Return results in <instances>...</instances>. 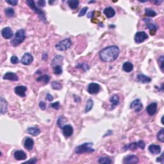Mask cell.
Listing matches in <instances>:
<instances>
[{
    "mask_svg": "<svg viewBox=\"0 0 164 164\" xmlns=\"http://www.w3.org/2000/svg\"><path fill=\"white\" fill-rule=\"evenodd\" d=\"M120 50L118 46H110L103 49L99 53V58L105 62H112L119 57Z\"/></svg>",
    "mask_w": 164,
    "mask_h": 164,
    "instance_id": "obj_1",
    "label": "cell"
},
{
    "mask_svg": "<svg viewBox=\"0 0 164 164\" xmlns=\"http://www.w3.org/2000/svg\"><path fill=\"white\" fill-rule=\"evenodd\" d=\"M93 146V143L92 142H86L80 145H78L75 148V153L78 155L83 153H92L95 151L94 149L92 148Z\"/></svg>",
    "mask_w": 164,
    "mask_h": 164,
    "instance_id": "obj_2",
    "label": "cell"
},
{
    "mask_svg": "<svg viewBox=\"0 0 164 164\" xmlns=\"http://www.w3.org/2000/svg\"><path fill=\"white\" fill-rule=\"evenodd\" d=\"M25 39H26L25 31L23 29H21V30H19L15 33V37L11 41V44L13 46L16 47V46L21 44L22 42H23Z\"/></svg>",
    "mask_w": 164,
    "mask_h": 164,
    "instance_id": "obj_3",
    "label": "cell"
},
{
    "mask_svg": "<svg viewBox=\"0 0 164 164\" xmlns=\"http://www.w3.org/2000/svg\"><path fill=\"white\" fill-rule=\"evenodd\" d=\"M26 3L28 4L29 7L33 10V12H34L35 13L39 15L40 20L42 21H44V22L46 21V17H45L44 12H43L42 10L40 9V8H39L37 6H36L34 1H32V0H29V1H26Z\"/></svg>",
    "mask_w": 164,
    "mask_h": 164,
    "instance_id": "obj_4",
    "label": "cell"
},
{
    "mask_svg": "<svg viewBox=\"0 0 164 164\" xmlns=\"http://www.w3.org/2000/svg\"><path fill=\"white\" fill-rule=\"evenodd\" d=\"M72 45V41L70 39L67 38L65 39L64 40H61V41L58 42L57 44L55 45V47L57 50L60 51H64L65 50H68Z\"/></svg>",
    "mask_w": 164,
    "mask_h": 164,
    "instance_id": "obj_5",
    "label": "cell"
},
{
    "mask_svg": "<svg viewBox=\"0 0 164 164\" xmlns=\"http://www.w3.org/2000/svg\"><path fill=\"white\" fill-rule=\"evenodd\" d=\"M148 35L144 32H138L135 35V41L137 44H141L148 39Z\"/></svg>",
    "mask_w": 164,
    "mask_h": 164,
    "instance_id": "obj_6",
    "label": "cell"
},
{
    "mask_svg": "<svg viewBox=\"0 0 164 164\" xmlns=\"http://www.w3.org/2000/svg\"><path fill=\"white\" fill-rule=\"evenodd\" d=\"M130 108H131V109H133L135 112L138 113V112H140L142 110L143 105L140 99H135V100H134L131 103V105H130Z\"/></svg>",
    "mask_w": 164,
    "mask_h": 164,
    "instance_id": "obj_7",
    "label": "cell"
},
{
    "mask_svg": "<svg viewBox=\"0 0 164 164\" xmlns=\"http://www.w3.org/2000/svg\"><path fill=\"white\" fill-rule=\"evenodd\" d=\"M100 89L101 87L99 84L96 83H91L88 86L87 90L88 92L90 94H96L99 92Z\"/></svg>",
    "mask_w": 164,
    "mask_h": 164,
    "instance_id": "obj_8",
    "label": "cell"
},
{
    "mask_svg": "<svg viewBox=\"0 0 164 164\" xmlns=\"http://www.w3.org/2000/svg\"><path fill=\"white\" fill-rule=\"evenodd\" d=\"M145 24H146L147 28L149 30L150 34L151 35H154L156 33V30H157V28L156 26V25L152 22V20L151 19H145Z\"/></svg>",
    "mask_w": 164,
    "mask_h": 164,
    "instance_id": "obj_9",
    "label": "cell"
},
{
    "mask_svg": "<svg viewBox=\"0 0 164 164\" xmlns=\"http://www.w3.org/2000/svg\"><path fill=\"white\" fill-rule=\"evenodd\" d=\"M33 60V57L30 53H26L23 56H22L21 62L23 65H29L32 63Z\"/></svg>",
    "mask_w": 164,
    "mask_h": 164,
    "instance_id": "obj_10",
    "label": "cell"
},
{
    "mask_svg": "<svg viewBox=\"0 0 164 164\" xmlns=\"http://www.w3.org/2000/svg\"><path fill=\"white\" fill-rule=\"evenodd\" d=\"M139 162V159L135 155H128L124 158V163L125 164H135Z\"/></svg>",
    "mask_w": 164,
    "mask_h": 164,
    "instance_id": "obj_11",
    "label": "cell"
},
{
    "mask_svg": "<svg viewBox=\"0 0 164 164\" xmlns=\"http://www.w3.org/2000/svg\"><path fill=\"white\" fill-rule=\"evenodd\" d=\"M62 129L63 135L66 138L71 137L72 133H73V127H72V126L69 125V124H66V125L64 126Z\"/></svg>",
    "mask_w": 164,
    "mask_h": 164,
    "instance_id": "obj_12",
    "label": "cell"
},
{
    "mask_svg": "<svg viewBox=\"0 0 164 164\" xmlns=\"http://www.w3.org/2000/svg\"><path fill=\"white\" fill-rule=\"evenodd\" d=\"M27 90V87L23 85H19L15 87L14 89V92L17 95L20 97H25L26 96V91Z\"/></svg>",
    "mask_w": 164,
    "mask_h": 164,
    "instance_id": "obj_13",
    "label": "cell"
},
{
    "mask_svg": "<svg viewBox=\"0 0 164 164\" xmlns=\"http://www.w3.org/2000/svg\"><path fill=\"white\" fill-rule=\"evenodd\" d=\"M1 35L5 39H9L13 36V32L10 27H5L1 31Z\"/></svg>",
    "mask_w": 164,
    "mask_h": 164,
    "instance_id": "obj_14",
    "label": "cell"
},
{
    "mask_svg": "<svg viewBox=\"0 0 164 164\" xmlns=\"http://www.w3.org/2000/svg\"><path fill=\"white\" fill-rule=\"evenodd\" d=\"M146 111L148 112V114L150 115V116H154L156 113L157 111V103L154 102V103L149 104L147 106Z\"/></svg>",
    "mask_w": 164,
    "mask_h": 164,
    "instance_id": "obj_15",
    "label": "cell"
},
{
    "mask_svg": "<svg viewBox=\"0 0 164 164\" xmlns=\"http://www.w3.org/2000/svg\"><path fill=\"white\" fill-rule=\"evenodd\" d=\"M14 157L17 160H25L27 158V155L22 150H18L16 151L14 154Z\"/></svg>",
    "mask_w": 164,
    "mask_h": 164,
    "instance_id": "obj_16",
    "label": "cell"
},
{
    "mask_svg": "<svg viewBox=\"0 0 164 164\" xmlns=\"http://www.w3.org/2000/svg\"><path fill=\"white\" fill-rule=\"evenodd\" d=\"M3 79L7 80L14 81V82H16V81L19 80L18 76L15 73H14V72H7V73L3 76Z\"/></svg>",
    "mask_w": 164,
    "mask_h": 164,
    "instance_id": "obj_17",
    "label": "cell"
},
{
    "mask_svg": "<svg viewBox=\"0 0 164 164\" xmlns=\"http://www.w3.org/2000/svg\"><path fill=\"white\" fill-rule=\"evenodd\" d=\"M33 145H34V141L30 137H26L25 138V143H24V147L26 148V149L30 151L33 149Z\"/></svg>",
    "mask_w": 164,
    "mask_h": 164,
    "instance_id": "obj_18",
    "label": "cell"
},
{
    "mask_svg": "<svg viewBox=\"0 0 164 164\" xmlns=\"http://www.w3.org/2000/svg\"><path fill=\"white\" fill-rule=\"evenodd\" d=\"M0 106H1V110L0 111H1V114L3 115L7 112V101L3 97H1L0 98Z\"/></svg>",
    "mask_w": 164,
    "mask_h": 164,
    "instance_id": "obj_19",
    "label": "cell"
},
{
    "mask_svg": "<svg viewBox=\"0 0 164 164\" xmlns=\"http://www.w3.org/2000/svg\"><path fill=\"white\" fill-rule=\"evenodd\" d=\"M149 152L153 155H158L161 152V147L159 145L151 144L148 148Z\"/></svg>",
    "mask_w": 164,
    "mask_h": 164,
    "instance_id": "obj_20",
    "label": "cell"
},
{
    "mask_svg": "<svg viewBox=\"0 0 164 164\" xmlns=\"http://www.w3.org/2000/svg\"><path fill=\"white\" fill-rule=\"evenodd\" d=\"M137 80L138 81V82L142 83H148L151 82V78L149 76H147L144 75H137Z\"/></svg>",
    "mask_w": 164,
    "mask_h": 164,
    "instance_id": "obj_21",
    "label": "cell"
},
{
    "mask_svg": "<svg viewBox=\"0 0 164 164\" xmlns=\"http://www.w3.org/2000/svg\"><path fill=\"white\" fill-rule=\"evenodd\" d=\"M104 14L106 15V17L108 18H112L116 15V11L114 10L112 7H106L105 9L104 10Z\"/></svg>",
    "mask_w": 164,
    "mask_h": 164,
    "instance_id": "obj_22",
    "label": "cell"
},
{
    "mask_svg": "<svg viewBox=\"0 0 164 164\" xmlns=\"http://www.w3.org/2000/svg\"><path fill=\"white\" fill-rule=\"evenodd\" d=\"M27 133L32 136H38L40 133V130L37 127H31L27 129Z\"/></svg>",
    "mask_w": 164,
    "mask_h": 164,
    "instance_id": "obj_23",
    "label": "cell"
},
{
    "mask_svg": "<svg viewBox=\"0 0 164 164\" xmlns=\"http://www.w3.org/2000/svg\"><path fill=\"white\" fill-rule=\"evenodd\" d=\"M123 70L126 72H130L133 70V65L130 62H126L123 64Z\"/></svg>",
    "mask_w": 164,
    "mask_h": 164,
    "instance_id": "obj_24",
    "label": "cell"
},
{
    "mask_svg": "<svg viewBox=\"0 0 164 164\" xmlns=\"http://www.w3.org/2000/svg\"><path fill=\"white\" fill-rule=\"evenodd\" d=\"M50 76L45 75L43 76H40L39 78L37 79V82H44L45 84H47L50 82Z\"/></svg>",
    "mask_w": 164,
    "mask_h": 164,
    "instance_id": "obj_25",
    "label": "cell"
},
{
    "mask_svg": "<svg viewBox=\"0 0 164 164\" xmlns=\"http://www.w3.org/2000/svg\"><path fill=\"white\" fill-rule=\"evenodd\" d=\"M110 101L112 104V105H113V106H117V105L119 104V96H117V95L116 94L113 95V96L110 98Z\"/></svg>",
    "mask_w": 164,
    "mask_h": 164,
    "instance_id": "obj_26",
    "label": "cell"
},
{
    "mask_svg": "<svg viewBox=\"0 0 164 164\" xmlns=\"http://www.w3.org/2000/svg\"><path fill=\"white\" fill-rule=\"evenodd\" d=\"M98 162L101 164H110L112 163V160L109 157H101L98 160Z\"/></svg>",
    "mask_w": 164,
    "mask_h": 164,
    "instance_id": "obj_27",
    "label": "cell"
},
{
    "mask_svg": "<svg viewBox=\"0 0 164 164\" xmlns=\"http://www.w3.org/2000/svg\"><path fill=\"white\" fill-rule=\"evenodd\" d=\"M80 2L77 0H70L68 1V5L71 9H76L78 8Z\"/></svg>",
    "mask_w": 164,
    "mask_h": 164,
    "instance_id": "obj_28",
    "label": "cell"
},
{
    "mask_svg": "<svg viewBox=\"0 0 164 164\" xmlns=\"http://www.w3.org/2000/svg\"><path fill=\"white\" fill-rule=\"evenodd\" d=\"M93 106H94V101H92V99H89V100L87 101V102L85 112L87 113V112H89V111H90V110H92Z\"/></svg>",
    "mask_w": 164,
    "mask_h": 164,
    "instance_id": "obj_29",
    "label": "cell"
},
{
    "mask_svg": "<svg viewBox=\"0 0 164 164\" xmlns=\"http://www.w3.org/2000/svg\"><path fill=\"white\" fill-rule=\"evenodd\" d=\"M5 14L8 17H12L15 14V11L12 8L9 7L5 10Z\"/></svg>",
    "mask_w": 164,
    "mask_h": 164,
    "instance_id": "obj_30",
    "label": "cell"
},
{
    "mask_svg": "<svg viewBox=\"0 0 164 164\" xmlns=\"http://www.w3.org/2000/svg\"><path fill=\"white\" fill-rule=\"evenodd\" d=\"M137 148H138V145H137V142H133V143H130L128 145H126L124 149L125 150H131V151H135V150L137 149Z\"/></svg>",
    "mask_w": 164,
    "mask_h": 164,
    "instance_id": "obj_31",
    "label": "cell"
},
{
    "mask_svg": "<svg viewBox=\"0 0 164 164\" xmlns=\"http://www.w3.org/2000/svg\"><path fill=\"white\" fill-rule=\"evenodd\" d=\"M145 15L148 17H155L156 15V13L151 8H145Z\"/></svg>",
    "mask_w": 164,
    "mask_h": 164,
    "instance_id": "obj_32",
    "label": "cell"
},
{
    "mask_svg": "<svg viewBox=\"0 0 164 164\" xmlns=\"http://www.w3.org/2000/svg\"><path fill=\"white\" fill-rule=\"evenodd\" d=\"M51 87H52L53 89L54 90H60L62 88V85L60 83V82H56V81H54V82H51Z\"/></svg>",
    "mask_w": 164,
    "mask_h": 164,
    "instance_id": "obj_33",
    "label": "cell"
},
{
    "mask_svg": "<svg viewBox=\"0 0 164 164\" xmlns=\"http://www.w3.org/2000/svg\"><path fill=\"white\" fill-rule=\"evenodd\" d=\"M53 71H54V73L55 74V75H61L62 73V68L61 65H55L54 67H53Z\"/></svg>",
    "mask_w": 164,
    "mask_h": 164,
    "instance_id": "obj_34",
    "label": "cell"
},
{
    "mask_svg": "<svg viewBox=\"0 0 164 164\" xmlns=\"http://www.w3.org/2000/svg\"><path fill=\"white\" fill-rule=\"evenodd\" d=\"M157 138L160 142H164V129H162L159 132L157 133Z\"/></svg>",
    "mask_w": 164,
    "mask_h": 164,
    "instance_id": "obj_35",
    "label": "cell"
},
{
    "mask_svg": "<svg viewBox=\"0 0 164 164\" xmlns=\"http://www.w3.org/2000/svg\"><path fill=\"white\" fill-rule=\"evenodd\" d=\"M65 119H64V117H62V116H60V117H59V118L58 119V120H57V125L58 126L60 127H61V128H62V127L64 126V123H65Z\"/></svg>",
    "mask_w": 164,
    "mask_h": 164,
    "instance_id": "obj_36",
    "label": "cell"
},
{
    "mask_svg": "<svg viewBox=\"0 0 164 164\" xmlns=\"http://www.w3.org/2000/svg\"><path fill=\"white\" fill-rule=\"evenodd\" d=\"M163 62H164L163 56V55L160 56V57L159 59H158V64H159V67L162 72H163Z\"/></svg>",
    "mask_w": 164,
    "mask_h": 164,
    "instance_id": "obj_37",
    "label": "cell"
},
{
    "mask_svg": "<svg viewBox=\"0 0 164 164\" xmlns=\"http://www.w3.org/2000/svg\"><path fill=\"white\" fill-rule=\"evenodd\" d=\"M10 62L12 64H17L19 63V59H18L17 57L14 55L10 58Z\"/></svg>",
    "mask_w": 164,
    "mask_h": 164,
    "instance_id": "obj_38",
    "label": "cell"
},
{
    "mask_svg": "<svg viewBox=\"0 0 164 164\" xmlns=\"http://www.w3.org/2000/svg\"><path fill=\"white\" fill-rule=\"evenodd\" d=\"M51 106L53 108L55 109V110H58V109H59L60 107V103L58 101L54 102V103H51Z\"/></svg>",
    "mask_w": 164,
    "mask_h": 164,
    "instance_id": "obj_39",
    "label": "cell"
},
{
    "mask_svg": "<svg viewBox=\"0 0 164 164\" xmlns=\"http://www.w3.org/2000/svg\"><path fill=\"white\" fill-rule=\"evenodd\" d=\"M88 8H89L88 7L83 8L82 9L80 10V12L79 14H78V16H79V17H82V16H83V15H85V14L87 13V11Z\"/></svg>",
    "mask_w": 164,
    "mask_h": 164,
    "instance_id": "obj_40",
    "label": "cell"
},
{
    "mask_svg": "<svg viewBox=\"0 0 164 164\" xmlns=\"http://www.w3.org/2000/svg\"><path fill=\"white\" fill-rule=\"evenodd\" d=\"M137 145H138V148H141V149H144L145 148V143H144V141H139L138 142H137Z\"/></svg>",
    "mask_w": 164,
    "mask_h": 164,
    "instance_id": "obj_41",
    "label": "cell"
},
{
    "mask_svg": "<svg viewBox=\"0 0 164 164\" xmlns=\"http://www.w3.org/2000/svg\"><path fill=\"white\" fill-rule=\"evenodd\" d=\"M6 2L9 5H12V6H16L18 3V1L17 0H10V1H6Z\"/></svg>",
    "mask_w": 164,
    "mask_h": 164,
    "instance_id": "obj_42",
    "label": "cell"
},
{
    "mask_svg": "<svg viewBox=\"0 0 164 164\" xmlns=\"http://www.w3.org/2000/svg\"><path fill=\"white\" fill-rule=\"evenodd\" d=\"M163 155H164V153H162L160 157H158V158H157L156 162H159V163H161L163 164V163H164Z\"/></svg>",
    "mask_w": 164,
    "mask_h": 164,
    "instance_id": "obj_43",
    "label": "cell"
},
{
    "mask_svg": "<svg viewBox=\"0 0 164 164\" xmlns=\"http://www.w3.org/2000/svg\"><path fill=\"white\" fill-rule=\"evenodd\" d=\"M37 162V158H33L32 159L30 160L27 161V162H25V163H31V164H35Z\"/></svg>",
    "mask_w": 164,
    "mask_h": 164,
    "instance_id": "obj_44",
    "label": "cell"
},
{
    "mask_svg": "<svg viewBox=\"0 0 164 164\" xmlns=\"http://www.w3.org/2000/svg\"><path fill=\"white\" fill-rule=\"evenodd\" d=\"M37 4L40 7H44L45 5H46V1L44 0H40L37 2Z\"/></svg>",
    "mask_w": 164,
    "mask_h": 164,
    "instance_id": "obj_45",
    "label": "cell"
},
{
    "mask_svg": "<svg viewBox=\"0 0 164 164\" xmlns=\"http://www.w3.org/2000/svg\"><path fill=\"white\" fill-rule=\"evenodd\" d=\"M39 107H40L42 110H44L45 109H46V104H45V103H44L43 101L40 102V103H39Z\"/></svg>",
    "mask_w": 164,
    "mask_h": 164,
    "instance_id": "obj_46",
    "label": "cell"
},
{
    "mask_svg": "<svg viewBox=\"0 0 164 164\" xmlns=\"http://www.w3.org/2000/svg\"><path fill=\"white\" fill-rule=\"evenodd\" d=\"M46 99H47V101H51L53 100V98L51 94H47V96H46Z\"/></svg>",
    "mask_w": 164,
    "mask_h": 164,
    "instance_id": "obj_47",
    "label": "cell"
},
{
    "mask_svg": "<svg viewBox=\"0 0 164 164\" xmlns=\"http://www.w3.org/2000/svg\"><path fill=\"white\" fill-rule=\"evenodd\" d=\"M162 2H163L162 1H153V3H155V4H156V5H160V4L162 3Z\"/></svg>",
    "mask_w": 164,
    "mask_h": 164,
    "instance_id": "obj_48",
    "label": "cell"
},
{
    "mask_svg": "<svg viewBox=\"0 0 164 164\" xmlns=\"http://www.w3.org/2000/svg\"><path fill=\"white\" fill-rule=\"evenodd\" d=\"M94 12H89V13L87 14V17H89V18L92 17V15L94 14Z\"/></svg>",
    "mask_w": 164,
    "mask_h": 164,
    "instance_id": "obj_49",
    "label": "cell"
},
{
    "mask_svg": "<svg viewBox=\"0 0 164 164\" xmlns=\"http://www.w3.org/2000/svg\"><path fill=\"white\" fill-rule=\"evenodd\" d=\"M163 117H162V124H164L163 122Z\"/></svg>",
    "mask_w": 164,
    "mask_h": 164,
    "instance_id": "obj_50",
    "label": "cell"
},
{
    "mask_svg": "<svg viewBox=\"0 0 164 164\" xmlns=\"http://www.w3.org/2000/svg\"><path fill=\"white\" fill-rule=\"evenodd\" d=\"M89 3H95V1H90Z\"/></svg>",
    "mask_w": 164,
    "mask_h": 164,
    "instance_id": "obj_51",
    "label": "cell"
}]
</instances>
